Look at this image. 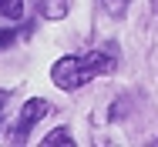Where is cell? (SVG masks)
<instances>
[{"label":"cell","mask_w":158,"mask_h":147,"mask_svg":"<svg viewBox=\"0 0 158 147\" xmlns=\"http://www.w3.org/2000/svg\"><path fill=\"white\" fill-rule=\"evenodd\" d=\"M20 14H24V0H0V17L7 24L20 20Z\"/></svg>","instance_id":"277c9868"},{"label":"cell","mask_w":158,"mask_h":147,"mask_svg":"<svg viewBox=\"0 0 158 147\" xmlns=\"http://www.w3.org/2000/svg\"><path fill=\"white\" fill-rule=\"evenodd\" d=\"M101 3H104V10H108V14H114V17H118V14H125V7H128V0H101Z\"/></svg>","instance_id":"52a82bcc"},{"label":"cell","mask_w":158,"mask_h":147,"mask_svg":"<svg viewBox=\"0 0 158 147\" xmlns=\"http://www.w3.org/2000/svg\"><path fill=\"white\" fill-rule=\"evenodd\" d=\"M71 141H74V137H71L67 130H51V134L44 137V144H71Z\"/></svg>","instance_id":"8992f818"},{"label":"cell","mask_w":158,"mask_h":147,"mask_svg":"<svg viewBox=\"0 0 158 147\" xmlns=\"http://www.w3.org/2000/svg\"><path fill=\"white\" fill-rule=\"evenodd\" d=\"M24 33H31V27H24V30H0V50H3V47H10V44H14V40H17V37H24Z\"/></svg>","instance_id":"5b68a950"},{"label":"cell","mask_w":158,"mask_h":147,"mask_svg":"<svg viewBox=\"0 0 158 147\" xmlns=\"http://www.w3.org/2000/svg\"><path fill=\"white\" fill-rule=\"evenodd\" d=\"M37 3H40V14L47 20H61L67 14V0H37Z\"/></svg>","instance_id":"3957f363"},{"label":"cell","mask_w":158,"mask_h":147,"mask_svg":"<svg viewBox=\"0 0 158 147\" xmlns=\"http://www.w3.org/2000/svg\"><path fill=\"white\" fill-rule=\"evenodd\" d=\"M47 114V100H40V97H31L27 104H24V110H20V117H17V127H14V141L17 144H24L27 141V134H31V127L37 124V120Z\"/></svg>","instance_id":"7a4b0ae2"},{"label":"cell","mask_w":158,"mask_h":147,"mask_svg":"<svg viewBox=\"0 0 158 147\" xmlns=\"http://www.w3.org/2000/svg\"><path fill=\"white\" fill-rule=\"evenodd\" d=\"M3 104H7V94L0 90V114H3Z\"/></svg>","instance_id":"ba28073f"},{"label":"cell","mask_w":158,"mask_h":147,"mask_svg":"<svg viewBox=\"0 0 158 147\" xmlns=\"http://www.w3.org/2000/svg\"><path fill=\"white\" fill-rule=\"evenodd\" d=\"M114 67V60L104 50H88V54H74V57H61L51 70V80L61 90H77L88 80H94L98 74H108Z\"/></svg>","instance_id":"6da1fadb"}]
</instances>
